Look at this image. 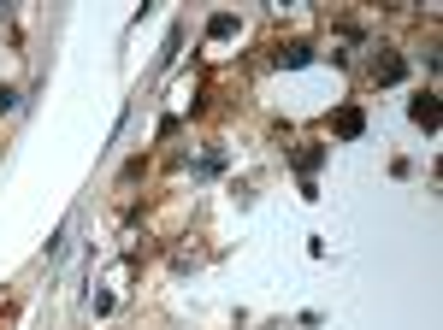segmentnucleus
Returning a JSON list of instances; mask_svg holds the SVG:
<instances>
[{"label":"nucleus","mask_w":443,"mask_h":330,"mask_svg":"<svg viewBox=\"0 0 443 330\" xmlns=\"http://www.w3.org/2000/svg\"><path fill=\"white\" fill-rule=\"evenodd\" d=\"M307 54H314L307 42H290V47H278V65H307Z\"/></svg>","instance_id":"2"},{"label":"nucleus","mask_w":443,"mask_h":330,"mask_svg":"<svg viewBox=\"0 0 443 330\" xmlns=\"http://www.w3.org/2000/svg\"><path fill=\"white\" fill-rule=\"evenodd\" d=\"M414 124H425V130L437 124V101H432V94H414Z\"/></svg>","instance_id":"1"},{"label":"nucleus","mask_w":443,"mask_h":330,"mask_svg":"<svg viewBox=\"0 0 443 330\" xmlns=\"http://www.w3.org/2000/svg\"><path fill=\"white\" fill-rule=\"evenodd\" d=\"M337 130H343V136H360V112L349 106V112H343V118H337Z\"/></svg>","instance_id":"4"},{"label":"nucleus","mask_w":443,"mask_h":330,"mask_svg":"<svg viewBox=\"0 0 443 330\" xmlns=\"http://www.w3.org/2000/svg\"><path fill=\"white\" fill-rule=\"evenodd\" d=\"M372 71H379V82H396V77H402V59H396V54H384L379 65H372Z\"/></svg>","instance_id":"3"}]
</instances>
